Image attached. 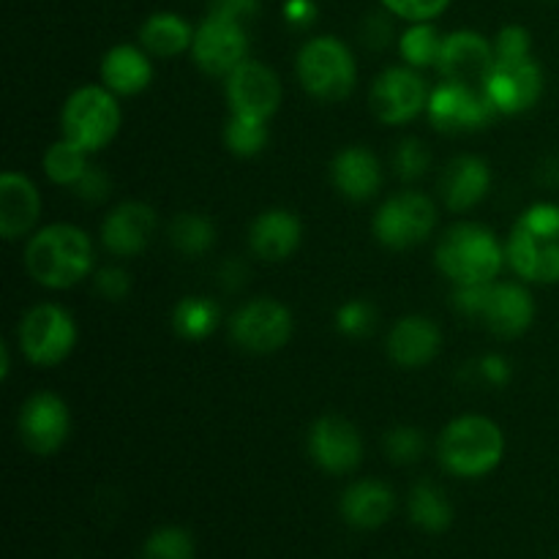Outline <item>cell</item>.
<instances>
[{
    "instance_id": "obj_1",
    "label": "cell",
    "mask_w": 559,
    "mask_h": 559,
    "mask_svg": "<svg viewBox=\"0 0 559 559\" xmlns=\"http://www.w3.org/2000/svg\"><path fill=\"white\" fill-rule=\"evenodd\" d=\"M25 271L47 289H69L93 271V240L76 224H47L25 246Z\"/></svg>"
},
{
    "instance_id": "obj_2",
    "label": "cell",
    "mask_w": 559,
    "mask_h": 559,
    "mask_svg": "<svg viewBox=\"0 0 559 559\" xmlns=\"http://www.w3.org/2000/svg\"><path fill=\"white\" fill-rule=\"evenodd\" d=\"M508 265L530 284H559V205L535 202L506 240Z\"/></svg>"
},
{
    "instance_id": "obj_3",
    "label": "cell",
    "mask_w": 559,
    "mask_h": 559,
    "mask_svg": "<svg viewBox=\"0 0 559 559\" xmlns=\"http://www.w3.org/2000/svg\"><path fill=\"white\" fill-rule=\"evenodd\" d=\"M508 262L506 246L484 224H453L435 249V265L453 287L497 282L502 265Z\"/></svg>"
},
{
    "instance_id": "obj_4",
    "label": "cell",
    "mask_w": 559,
    "mask_h": 559,
    "mask_svg": "<svg viewBox=\"0 0 559 559\" xmlns=\"http://www.w3.org/2000/svg\"><path fill=\"white\" fill-rule=\"evenodd\" d=\"M437 456L442 469L456 478H486L506 459V435L484 415H459L442 429Z\"/></svg>"
},
{
    "instance_id": "obj_5",
    "label": "cell",
    "mask_w": 559,
    "mask_h": 559,
    "mask_svg": "<svg viewBox=\"0 0 559 559\" xmlns=\"http://www.w3.org/2000/svg\"><path fill=\"white\" fill-rule=\"evenodd\" d=\"M453 306L469 320H484L495 336L519 338L533 328L535 300L524 284L489 282L453 289Z\"/></svg>"
},
{
    "instance_id": "obj_6",
    "label": "cell",
    "mask_w": 559,
    "mask_h": 559,
    "mask_svg": "<svg viewBox=\"0 0 559 559\" xmlns=\"http://www.w3.org/2000/svg\"><path fill=\"white\" fill-rule=\"evenodd\" d=\"M295 74L311 98L325 104L344 102L358 82V63L338 36H314L298 49Z\"/></svg>"
},
{
    "instance_id": "obj_7",
    "label": "cell",
    "mask_w": 559,
    "mask_h": 559,
    "mask_svg": "<svg viewBox=\"0 0 559 559\" xmlns=\"http://www.w3.org/2000/svg\"><path fill=\"white\" fill-rule=\"evenodd\" d=\"M120 104L104 85H82L66 98L60 109V136L80 145L82 151L98 153L118 136Z\"/></svg>"
},
{
    "instance_id": "obj_8",
    "label": "cell",
    "mask_w": 559,
    "mask_h": 559,
    "mask_svg": "<svg viewBox=\"0 0 559 559\" xmlns=\"http://www.w3.org/2000/svg\"><path fill=\"white\" fill-rule=\"evenodd\" d=\"M437 227V205L420 191H399L377 207L371 233L385 249L404 251L429 240Z\"/></svg>"
},
{
    "instance_id": "obj_9",
    "label": "cell",
    "mask_w": 559,
    "mask_h": 559,
    "mask_svg": "<svg viewBox=\"0 0 559 559\" xmlns=\"http://www.w3.org/2000/svg\"><path fill=\"white\" fill-rule=\"evenodd\" d=\"M20 347L22 355L31 360L33 366L41 369H52V366L63 364L76 347V322L71 311H66L58 304H38L22 317L20 325Z\"/></svg>"
},
{
    "instance_id": "obj_10",
    "label": "cell",
    "mask_w": 559,
    "mask_h": 559,
    "mask_svg": "<svg viewBox=\"0 0 559 559\" xmlns=\"http://www.w3.org/2000/svg\"><path fill=\"white\" fill-rule=\"evenodd\" d=\"M293 311L282 300L254 298L233 314L229 338L246 353L271 355L287 347L293 338Z\"/></svg>"
},
{
    "instance_id": "obj_11",
    "label": "cell",
    "mask_w": 559,
    "mask_h": 559,
    "mask_svg": "<svg viewBox=\"0 0 559 559\" xmlns=\"http://www.w3.org/2000/svg\"><path fill=\"white\" fill-rule=\"evenodd\" d=\"M426 115H429V123L442 134H473V131L486 129L500 112L486 91L442 80V85L431 91Z\"/></svg>"
},
{
    "instance_id": "obj_12",
    "label": "cell",
    "mask_w": 559,
    "mask_h": 559,
    "mask_svg": "<svg viewBox=\"0 0 559 559\" xmlns=\"http://www.w3.org/2000/svg\"><path fill=\"white\" fill-rule=\"evenodd\" d=\"M431 91L413 66H391L374 80L369 91V107L385 126H404L426 112Z\"/></svg>"
},
{
    "instance_id": "obj_13",
    "label": "cell",
    "mask_w": 559,
    "mask_h": 559,
    "mask_svg": "<svg viewBox=\"0 0 559 559\" xmlns=\"http://www.w3.org/2000/svg\"><path fill=\"white\" fill-rule=\"evenodd\" d=\"M191 58L205 74L229 76L243 60H249V31L240 22L207 14L197 25Z\"/></svg>"
},
{
    "instance_id": "obj_14",
    "label": "cell",
    "mask_w": 559,
    "mask_h": 559,
    "mask_svg": "<svg viewBox=\"0 0 559 559\" xmlns=\"http://www.w3.org/2000/svg\"><path fill=\"white\" fill-rule=\"evenodd\" d=\"M16 431H20L22 445L36 456H52L66 445L71 431L69 407L55 393L41 391L33 393L20 409L16 418Z\"/></svg>"
},
{
    "instance_id": "obj_15",
    "label": "cell",
    "mask_w": 559,
    "mask_h": 559,
    "mask_svg": "<svg viewBox=\"0 0 559 559\" xmlns=\"http://www.w3.org/2000/svg\"><path fill=\"white\" fill-rule=\"evenodd\" d=\"M309 456L322 473L328 475H347L355 473L364 459V440H360L358 426L349 424L342 415H322L311 424Z\"/></svg>"
},
{
    "instance_id": "obj_16",
    "label": "cell",
    "mask_w": 559,
    "mask_h": 559,
    "mask_svg": "<svg viewBox=\"0 0 559 559\" xmlns=\"http://www.w3.org/2000/svg\"><path fill=\"white\" fill-rule=\"evenodd\" d=\"M229 112L251 115V118L271 120L282 107V80L271 66L260 60H243L224 82Z\"/></svg>"
},
{
    "instance_id": "obj_17",
    "label": "cell",
    "mask_w": 559,
    "mask_h": 559,
    "mask_svg": "<svg viewBox=\"0 0 559 559\" xmlns=\"http://www.w3.org/2000/svg\"><path fill=\"white\" fill-rule=\"evenodd\" d=\"M495 66V44L489 38L475 31H456L445 36L437 69H440L442 80L486 91V82H489Z\"/></svg>"
},
{
    "instance_id": "obj_18",
    "label": "cell",
    "mask_w": 559,
    "mask_h": 559,
    "mask_svg": "<svg viewBox=\"0 0 559 559\" xmlns=\"http://www.w3.org/2000/svg\"><path fill=\"white\" fill-rule=\"evenodd\" d=\"M544 69L535 58L497 63L486 82V96L500 115H522L533 109L544 96Z\"/></svg>"
},
{
    "instance_id": "obj_19",
    "label": "cell",
    "mask_w": 559,
    "mask_h": 559,
    "mask_svg": "<svg viewBox=\"0 0 559 559\" xmlns=\"http://www.w3.org/2000/svg\"><path fill=\"white\" fill-rule=\"evenodd\" d=\"M158 216L145 202H120L102 222V246L112 257H136L156 235Z\"/></svg>"
},
{
    "instance_id": "obj_20",
    "label": "cell",
    "mask_w": 559,
    "mask_h": 559,
    "mask_svg": "<svg viewBox=\"0 0 559 559\" xmlns=\"http://www.w3.org/2000/svg\"><path fill=\"white\" fill-rule=\"evenodd\" d=\"M300 240H304V222L287 207H267L249 227L251 254L265 262L289 260L300 249Z\"/></svg>"
},
{
    "instance_id": "obj_21",
    "label": "cell",
    "mask_w": 559,
    "mask_h": 559,
    "mask_svg": "<svg viewBox=\"0 0 559 559\" xmlns=\"http://www.w3.org/2000/svg\"><path fill=\"white\" fill-rule=\"evenodd\" d=\"M442 331L424 314H407L388 333V358L402 369H424L440 355Z\"/></svg>"
},
{
    "instance_id": "obj_22",
    "label": "cell",
    "mask_w": 559,
    "mask_h": 559,
    "mask_svg": "<svg viewBox=\"0 0 559 559\" xmlns=\"http://www.w3.org/2000/svg\"><path fill=\"white\" fill-rule=\"evenodd\" d=\"M393 511H396V495L388 484L374 478L355 480L347 486L338 500V513H342L344 524L360 533H371L391 522Z\"/></svg>"
},
{
    "instance_id": "obj_23",
    "label": "cell",
    "mask_w": 559,
    "mask_h": 559,
    "mask_svg": "<svg viewBox=\"0 0 559 559\" xmlns=\"http://www.w3.org/2000/svg\"><path fill=\"white\" fill-rule=\"evenodd\" d=\"M41 216V194L27 175H0V235L5 240H20L33 233Z\"/></svg>"
},
{
    "instance_id": "obj_24",
    "label": "cell",
    "mask_w": 559,
    "mask_h": 559,
    "mask_svg": "<svg viewBox=\"0 0 559 559\" xmlns=\"http://www.w3.org/2000/svg\"><path fill=\"white\" fill-rule=\"evenodd\" d=\"M331 183L344 200L366 202L380 194L382 167L380 158L364 145H349L333 156Z\"/></svg>"
},
{
    "instance_id": "obj_25",
    "label": "cell",
    "mask_w": 559,
    "mask_h": 559,
    "mask_svg": "<svg viewBox=\"0 0 559 559\" xmlns=\"http://www.w3.org/2000/svg\"><path fill=\"white\" fill-rule=\"evenodd\" d=\"M491 189V169L480 156H456L445 167L440 180V194L451 211L464 213L486 200Z\"/></svg>"
},
{
    "instance_id": "obj_26",
    "label": "cell",
    "mask_w": 559,
    "mask_h": 559,
    "mask_svg": "<svg viewBox=\"0 0 559 559\" xmlns=\"http://www.w3.org/2000/svg\"><path fill=\"white\" fill-rule=\"evenodd\" d=\"M153 55L134 44H115L107 49L98 66L102 85L109 87L115 96H136L147 91L153 82Z\"/></svg>"
},
{
    "instance_id": "obj_27",
    "label": "cell",
    "mask_w": 559,
    "mask_h": 559,
    "mask_svg": "<svg viewBox=\"0 0 559 559\" xmlns=\"http://www.w3.org/2000/svg\"><path fill=\"white\" fill-rule=\"evenodd\" d=\"M197 27L175 11H156L140 27V47L153 58H175L191 52Z\"/></svg>"
},
{
    "instance_id": "obj_28",
    "label": "cell",
    "mask_w": 559,
    "mask_h": 559,
    "mask_svg": "<svg viewBox=\"0 0 559 559\" xmlns=\"http://www.w3.org/2000/svg\"><path fill=\"white\" fill-rule=\"evenodd\" d=\"M407 516L420 533L442 535L453 524V502L448 500V495L440 486L429 484V480H420V484H415L409 489Z\"/></svg>"
},
{
    "instance_id": "obj_29",
    "label": "cell",
    "mask_w": 559,
    "mask_h": 559,
    "mask_svg": "<svg viewBox=\"0 0 559 559\" xmlns=\"http://www.w3.org/2000/svg\"><path fill=\"white\" fill-rule=\"evenodd\" d=\"M218 320H222V309L213 298H205V295H186L175 304L173 317V331L178 333L186 342H202V338L213 336V331L218 328Z\"/></svg>"
},
{
    "instance_id": "obj_30",
    "label": "cell",
    "mask_w": 559,
    "mask_h": 559,
    "mask_svg": "<svg viewBox=\"0 0 559 559\" xmlns=\"http://www.w3.org/2000/svg\"><path fill=\"white\" fill-rule=\"evenodd\" d=\"M442 44L445 36L437 31L435 22H409L407 31L399 38V55L407 66L413 69H431V66H440Z\"/></svg>"
},
{
    "instance_id": "obj_31",
    "label": "cell",
    "mask_w": 559,
    "mask_h": 559,
    "mask_svg": "<svg viewBox=\"0 0 559 559\" xmlns=\"http://www.w3.org/2000/svg\"><path fill=\"white\" fill-rule=\"evenodd\" d=\"M169 243L186 257H202L213 249L216 243V227L207 216L202 213H178V216L169 222Z\"/></svg>"
},
{
    "instance_id": "obj_32",
    "label": "cell",
    "mask_w": 559,
    "mask_h": 559,
    "mask_svg": "<svg viewBox=\"0 0 559 559\" xmlns=\"http://www.w3.org/2000/svg\"><path fill=\"white\" fill-rule=\"evenodd\" d=\"M87 156H91V153L82 151L80 145L69 142L66 136H60V140L52 142V145L47 147V153H44V173H47V178L52 180L55 186H71V189H74V186L80 183L82 175L87 173V167H91Z\"/></svg>"
},
{
    "instance_id": "obj_33",
    "label": "cell",
    "mask_w": 559,
    "mask_h": 559,
    "mask_svg": "<svg viewBox=\"0 0 559 559\" xmlns=\"http://www.w3.org/2000/svg\"><path fill=\"white\" fill-rule=\"evenodd\" d=\"M267 120L251 118V115L229 112L227 126H224V145L233 156L254 158L267 147Z\"/></svg>"
},
{
    "instance_id": "obj_34",
    "label": "cell",
    "mask_w": 559,
    "mask_h": 559,
    "mask_svg": "<svg viewBox=\"0 0 559 559\" xmlns=\"http://www.w3.org/2000/svg\"><path fill=\"white\" fill-rule=\"evenodd\" d=\"M142 559H197L194 535L175 524L153 530L142 544Z\"/></svg>"
},
{
    "instance_id": "obj_35",
    "label": "cell",
    "mask_w": 559,
    "mask_h": 559,
    "mask_svg": "<svg viewBox=\"0 0 559 559\" xmlns=\"http://www.w3.org/2000/svg\"><path fill=\"white\" fill-rule=\"evenodd\" d=\"M382 448L393 464H415L424 459L426 437L415 426H393L382 440Z\"/></svg>"
},
{
    "instance_id": "obj_36",
    "label": "cell",
    "mask_w": 559,
    "mask_h": 559,
    "mask_svg": "<svg viewBox=\"0 0 559 559\" xmlns=\"http://www.w3.org/2000/svg\"><path fill=\"white\" fill-rule=\"evenodd\" d=\"M377 325V309L369 300H347L336 311V331L347 338H366Z\"/></svg>"
},
{
    "instance_id": "obj_37",
    "label": "cell",
    "mask_w": 559,
    "mask_h": 559,
    "mask_svg": "<svg viewBox=\"0 0 559 559\" xmlns=\"http://www.w3.org/2000/svg\"><path fill=\"white\" fill-rule=\"evenodd\" d=\"M393 167H396V175L402 180L424 178L431 167L429 147L415 140V136H407V140L399 142L396 153H393Z\"/></svg>"
},
{
    "instance_id": "obj_38",
    "label": "cell",
    "mask_w": 559,
    "mask_h": 559,
    "mask_svg": "<svg viewBox=\"0 0 559 559\" xmlns=\"http://www.w3.org/2000/svg\"><path fill=\"white\" fill-rule=\"evenodd\" d=\"M491 44H495L497 63H513V60L533 58V36L522 25L500 27Z\"/></svg>"
},
{
    "instance_id": "obj_39",
    "label": "cell",
    "mask_w": 559,
    "mask_h": 559,
    "mask_svg": "<svg viewBox=\"0 0 559 559\" xmlns=\"http://www.w3.org/2000/svg\"><path fill=\"white\" fill-rule=\"evenodd\" d=\"M380 3L388 14L404 22H435L437 16L445 14L451 0H380Z\"/></svg>"
},
{
    "instance_id": "obj_40",
    "label": "cell",
    "mask_w": 559,
    "mask_h": 559,
    "mask_svg": "<svg viewBox=\"0 0 559 559\" xmlns=\"http://www.w3.org/2000/svg\"><path fill=\"white\" fill-rule=\"evenodd\" d=\"M93 287H96V293L102 295L104 300H112V304H118V300L129 298L131 276L123 271V267L109 265V267H102V271L93 276Z\"/></svg>"
},
{
    "instance_id": "obj_41",
    "label": "cell",
    "mask_w": 559,
    "mask_h": 559,
    "mask_svg": "<svg viewBox=\"0 0 559 559\" xmlns=\"http://www.w3.org/2000/svg\"><path fill=\"white\" fill-rule=\"evenodd\" d=\"M109 191H112V180H109V175L104 173L102 167H87V173L82 175L80 183L74 186V194L80 197L82 202H104L109 197Z\"/></svg>"
},
{
    "instance_id": "obj_42",
    "label": "cell",
    "mask_w": 559,
    "mask_h": 559,
    "mask_svg": "<svg viewBox=\"0 0 559 559\" xmlns=\"http://www.w3.org/2000/svg\"><path fill=\"white\" fill-rule=\"evenodd\" d=\"M260 11V0H207V14L249 25Z\"/></svg>"
},
{
    "instance_id": "obj_43",
    "label": "cell",
    "mask_w": 559,
    "mask_h": 559,
    "mask_svg": "<svg viewBox=\"0 0 559 559\" xmlns=\"http://www.w3.org/2000/svg\"><path fill=\"white\" fill-rule=\"evenodd\" d=\"M360 38L366 47L371 49H385L393 38V25L388 14H369L360 25Z\"/></svg>"
},
{
    "instance_id": "obj_44",
    "label": "cell",
    "mask_w": 559,
    "mask_h": 559,
    "mask_svg": "<svg viewBox=\"0 0 559 559\" xmlns=\"http://www.w3.org/2000/svg\"><path fill=\"white\" fill-rule=\"evenodd\" d=\"M284 22L293 27H309L317 20V3L314 0H284L282 5Z\"/></svg>"
},
{
    "instance_id": "obj_45",
    "label": "cell",
    "mask_w": 559,
    "mask_h": 559,
    "mask_svg": "<svg viewBox=\"0 0 559 559\" xmlns=\"http://www.w3.org/2000/svg\"><path fill=\"white\" fill-rule=\"evenodd\" d=\"M480 374H484V380L489 382V385H508L511 382V364H508V358H502V355H486L484 360H480Z\"/></svg>"
},
{
    "instance_id": "obj_46",
    "label": "cell",
    "mask_w": 559,
    "mask_h": 559,
    "mask_svg": "<svg viewBox=\"0 0 559 559\" xmlns=\"http://www.w3.org/2000/svg\"><path fill=\"white\" fill-rule=\"evenodd\" d=\"M218 276H222V284L227 289H238L246 284V276H249V271H246V265L240 260H227L222 265V271H218Z\"/></svg>"
},
{
    "instance_id": "obj_47",
    "label": "cell",
    "mask_w": 559,
    "mask_h": 559,
    "mask_svg": "<svg viewBox=\"0 0 559 559\" xmlns=\"http://www.w3.org/2000/svg\"><path fill=\"white\" fill-rule=\"evenodd\" d=\"M9 369H11V355H9V344H0V377H9Z\"/></svg>"
}]
</instances>
